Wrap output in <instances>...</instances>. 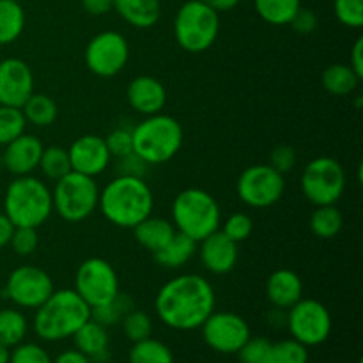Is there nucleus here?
Listing matches in <instances>:
<instances>
[{
  "label": "nucleus",
  "mask_w": 363,
  "mask_h": 363,
  "mask_svg": "<svg viewBox=\"0 0 363 363\" xmlns=\"http://www.w3.org/2000/svg\"><path fill=\"white\" fill-rule=\"evenodd\" d=\"M216 307V294L208 279L183 273L163 284L155 298L160 321L177 332H191L204 325Z\"/></svg>",
  "instance_id": "1"
},
{
  "label": "nucleus",
  "mask_w": 363,
  "mask_h": 363,
  "mask_svg": "<svg viewBox=\"0 0 363 363\" xmlns=\"http://www.w3.org/2000/svg\"><path fill=\"white\" fill-rule=\"evenodd\" d=\"M155 195L144 177L117 176L99 190L98 209L105 220L121 229H133L152 215Z\"/></svg>",
  "instance_id": "2"
},
{
  "label": "nucleus",
  "mask_w": 363,
  "mask_h": 363,
  "mask_svg": "<svg viewBox=\"0 0 363 363\" xmlns=\"http://www.w3.org/2000/svg\"><path fill=\"white\" fill-rule=\"evenodd\" d=\"M91 319V307L74 289L53 291L45 303L35 308L34 332L46 342L71 339Z\"/></svg>",
  "instance_id": "3"
},
{
  "label": "nucleus",
  "mask_w": 363,
  "mask_h": 363,
  "mask_svg": "<svg viewBox=\"0 0 363 363\" xmlns=\"http://www.w3.org/2000/svg\"><path fill=\"white\" fill-rule=\"evenodd\" d=\"M4 213L14 227H39L52 216V190L45 181L30 176H18L4 195Z\"/></svg>",
  "instance_id": "4"
},
{
  "label": "nucleus",
  "mask_w": 363,
  "mask_h": 363,
  "mask_svg": "<svg viewBox=\"0 0 363 363\" xmlns=\"http://www.w3.org/2000/svg\"><path fill=\"white\" fill-rule=\"evenodd\" d=\"M133 152L149 165H162L170 162L183 147L184 133L179 121L160 112L147 116L131 128Z\"/></svg>",
  "instance_id": "5"
},
{
  "label": "nucleus",
  "mask_w": 363,
  "mask_h": 363,
  "mask_svg": "<svg viewBox=\"0 0 363 363\" xmlns=\"http://www.w3.org/2000/svg\"><path fill=\"white\" fill-rule=\"evenodd\" d=\"M170 215V222L177 233L191 238L195 243L218 230L222 223L218 202L202 188H186L179 191L172 201Z\"/></svg>",
  "instance_id": "6"
},
{
  "label": "nucleus",
  "mask_w": 363,
  "mask_h": 363,
  "mask_svg": "<svg viewBox=\"0 0 363 363\" xmlns=\"http://www.w3.org/2000/svg\"><path fill=\"white\" fill-rule=\"evenodd\" d=\"M220 34V14L202 0H188L174 18V38L188 53L211 48Z\"/></svg>",
  "instance_id": "7"
},
{
  "label": "nucleus",
  "mask_w": 363,
  "mask_h": 363,
  "mask_svg": "<svg viewBox=\"0 0 363 363\" xmlns=\"http://www.w3.org/2000/svg\"><path fill=\"white\" fill-rule=\"evenodd\" d=\"M53 211L69 223L87 220L98 209L99 186L96 177L78 172H67L55 181L52 190Z\"/></svg>",
  "instance_id": "8"
},
{
  "label": "nucleus",
  "mask_w": 363,
  "mask_h": 363,
  "mask_svg": "<svg viewBox=\"0 0 363 363\" xmlns=\"http://www.w3.org/2000/svg\"><path fill=\"white\" fill-rule=\"evenodd\" d=\"M300 188L311 204H337L346 190L344 167L332 156H318L305 165L300 177Z\"/></svg>",
  "instance_id": "9"
},
{
  "label": "nucleus",
  "mask_w": 363,
  "mask_h": 363,
  "mask_svg": "<svg viewBox=\"0 0 363 363\" xmlns=\"http://www.w3.org/2000/svg\"><path fill=\"white\" fill-rule=\"evenodd\" d=\"M286 325L294 340L307 347L321 346L332 335V314L325 303L314 298H301L287 308Z\"/></svg>",
  "instance_id": "10"
},
{
  "label": "nucleus",
  "mask_w": 363,
  "mask_h": 363,
  "mask_svg": "<svg viewBox=\"0 0 363 363\" xmlns=\"http://www.w3.org/2000/svg\"><path fill=\"white\" fill-rule=\"evenodd\" d=\"M286 191L284 174L272 165H250L241 172L236 183V194L245 206L266 209L275 206Z\"/></svg>",
  "instance_id": "11"
},
{
  "label": "nucleus",
  "mask_w": 363,
  "mask_h": 363,
  "mask_svg": "<svg viewBox=\"0 0 363 363\" xmlns=\"http://www.w3.org/2000/svg\"><path fill=\"white\" fill-rule=\"evenodd\" d=\"M73 289L89 307H98L119 294V277L106 259L89 257L74 273Z\"/></svg>",
  "instance_id": "12"
},
{
  "label": "nucleus",
  "mask_w": 363,
  "mask_h": 363,
  "mask_svg": "<svg viewBox=\"0 0 363 363\" xmlns=\"http://www.w3.org/2000/svg\"><path fill=\"white\" fill-rule=\"evenodd\" d=\"M85 66L99 78L117 77L130 60L128 39L117 30H103L85 46Z\"/></svg>",
  "instance_id": "13"
},
{
  "label": "nucleus",
  "mask_w": 363,
  "mask_h": 363,
  "mask_svg": "<svg viewBox=\"0 0 363 363\" xmlns=\"http://www.w3.org/2000/svg\"><path fill=\"white\" fill-rule=\"evenodd\" d=\"M55 291L53 280L45 269L38 266H18L9 273L4 287V294L13 301L18 308L35 311L41 303L48 300L50 294Z\"/></svg>",
  "instance_id": "14"
},
{
  "label": "nucleus",
  "mask_w": 363,
  "mask_h": 363,
  "mask_svg": "<svg viewBox=\"0 0 363 363\" xmlns=\"http://www.w3.org/2000/svg\"><path fill=\"white\" fill-rule=\"evenodd\" d=\"M202 339L213 351L222 354H236L252 337L250 325L236 312H216L201 326Z\"/></svg>",
  "instance_id": "15"
},
{
  "label": "nucleus",
  "mask_w": 363,
  "mask_h": 363,
  "mask_svg": "<svg viewBox=\"0 0 363 363\" xmlns=\"http://www.w3.org/2000/svg\"><path fill=\"white\" fill-rule=\"evenodd\" d=\"M34 94V73L25 60L7 57L0 60V105L21 108Z\"/></svg>",
  "instance_id": "16"
},
{
  "label": "nucleus",
  "mask_w": 363,
  "mask_h": 363,
  "mask_svg": "<svg viewBox=\"0 0 363 363\" xmlns=\"http://www.w3.org/2000/svg\"><path fill=\"white\" fill-rule=\"evenodd\" d=\"M67 155H69L71 170L89 177H98L108 169L112 162L105 137L99 135H82L71 144Z\"/></svg>",
  "instance_id": "17"
},
{
  "label": "nucleus",
  "mask_w": 363,
  "mask_h": 363,
  "mask_svg": "<svg viewBox=\"0 0 363 363\" xmlns=\"http://www.w3.org/2000/svg\"><path fill=\"white\" fill-rule=\"evenodd\" d=\"M43 149H45V145L35 135H20L13 142L4 145L2 165L14 177L30 176L39 167Z\"/></svg>",
  "instance_id": "18"
},
{
  "label": "nucleus",
  "mask_w": 363,
  "mask_h": 363,
  "mask_svg": "<svg viewBox=\"0 0 363 363\" xmlns=\"http://www.w3.org/2000/svg\"><path fill=\"white\" fill-rule=\"evenodd\" d=\"M199 257L202 266L213 275H227L233 272L238 264V243L225 236L222 230H215L199 241Z\"/></svg>",
  "instance_id": "19"
},
{
  "label": "nucleus",
  "mask_w": 363,
  "mask_h": 363,
  "mask_svg": "<svg viewBox=\"0 0 363 363\" xmlns=\"http://www.w3.org/2000/svg\"><path fill=\"white\" fill-rule=\"evenodd\" d=\"M126 98L131 108L140 116H155L167 105V89L158 78L151 74H140L130 82Z\"/></svg>",
  "instance_id": "20"
},
{
  "label": "nucleus",
  "mask_w": 363,
  "mask_h": 363,
  "mask_svg": "<svg viewBox=\"0 0 363 363\" xmlns=\"http://www.w3.org/2000/svg\"><path fill=\"white\" fill-rule=\"evenodd\" d=\"M266 298L277 311H287L303 298V282L289 268L275 269L266 280Z\"/></svg>",
  "instance_id": "21"
},
{
  "label": "nucleus",
  "mask_w": 363,
  "mask_h": 363,
  "mask_svg": "<svg viewBox=\"0 0 363 363\" xmlns=\"http://www.w3.org/2000/svg\"><path fill=\"white\" fill-rule=\"evenodd\" d=\"M71 339L74 340L77 350L91 358L92 363H105L110 360L108 328L96 323L94 319L84 323Z\"/></svg>",
  "instance_id": "22"
},
{
  "label": "nucleus",
  "mask_w": 363,
  "mask_h": 363,
  "mask_svg": "<svg viewBox=\"0 0 363 363\" xmlns=\"http://www.w3.org/2000/svg\"><path fill=\"white\" fill-rule=\"evenodd\" d=\"M113 11L135 28H151L162 18L160 0H113Z\"/></svg>",
  "instance_id": "23"
},
{
  "label": "nucleus",
  "mask_w": 363,
  "mask_h": 363,
  "mask_svg": "<svg viewBox=\"0 0 363 363\" xmlns=\"http://www.w3.org/2000/svg\"><path fill=\"white\" fill-rule=\"evenodd\" d=\"M133 234L142 248L155 254L172 240V236L176 234V227L172 225L170 220L151 215L133 227Z\"/></svg>",
  "instance_id": "24"
},
{
  "label": "nucleus",
  "mask_w": 363,
  "mask_h": 363,
  "mask_svg": "<svg viewBox=\"0 0 363 363\" xmlns=\"http://www.w3.org/2000/svg\"><path fill=\"white\" fill-rule=\"evenodd\" d=\"M195 252H197V243L191 238L184 236V234L177 233L172 236V240L162 248V250L155 252L152 257L158 262L162 268L167 269H177L183 268L184 264L194 259Z\"/></svg>",
  "instance_id": "25"
},
{
  "label": "nucleus",
  "mask_w": 363,
  "mask_h": 363,
  "mask_svg": "<svg viewBox=\"0 0 363 363\" xmlns=\"http://www.w3.org/2000/svg\"><path fill=\"white\" fill-rule=\"evenodd\" d=\"M362 78L350 67V64H332L321 74V84L328 94L344 98L357 91Z\"/></svg>",
  "instance_id": "26"
},
{
  "label": "nucleus",
  "mask_w": 363,
  "mask_h": 363,
  "mask_svg": "<svg viewBox=\"0 0 363 363\" xmlns=\"http://www.w3.org/2000/svg\"><path fill=\"white\" fill-rule=\"evenodd\" d=\"M21 112H23L27 124H32V126L38 128L52 126L57 121V116H59L57 103L50 96L41 94V92H34L23 103Z\"/></svg>",
  "instance_id": "27"
},
{
  "label": "nucleus",
  "mask_w": 363,
  "mask_h": 363,
  "mask_svg": "<svg viewBox=\"0 0 363 363\" xmlns=\"http://www.w3.org/2000/svg\"><path fill=\"white\" fill-rule=\"evenodd\" d=\"M25 30V11L20 2L0 0V46L16 41Z\"/></svg>",
  "instance_id": "28"
},
{
  "label": "nucleus",
  "mask_w": 363,
  "mask_h": 363,
  "mask_svg": "<svg viewBox=\"0 0 363 363\" xmlns=\"http://www.w3.org/2000/svg\"><path fill=\"white\" fill-rule=\"evenodd\" d=\"M254 6L261 20L282 27L291 23L296 11L301 7V0H254Z\"/></svg>",
  "instance_id": "29"
},
{
  "label": "nucleus",
  "mask_w": 363,
  "mask_h": 363,
  "mask_svg": "<svg viewBox=\"0 0 363 363\" xmlns=\"http://www.w3.org/2000/svg\"><path fill=\"white\" fill-rule=\"evenodd\" d=\"M344 216L335 204L315 206L311 216V230L319 240H332L342 230Z\"/></svg>",
  "instance_id": "30"
},
{
  "label": "nucleus",
  "mask_w": 363,
  "mask_h": 363,
  "mask_svg": "<svg viewBox=\"0 0 363 363\" xmlns=\"http://www.w3.org/2000/svg\"><path fill=\"white\" fill-rule=\"evenodd\" d=\"M28 321L23 312L18 308H2L0 311V344L14 347L23 342L27 335Z\"/></svg>",
  "instance_id": "31"
},
{
  "label": "nucleus",
  "mask_w": 363,
  "mask_h": 363,
  "mask_svg": "<svg viewBox=\"0 0 363 363\" xmlns=\"http://www.w3.org/2000/svg\"><path fill=\"white\" fill-rule=\"evenodd\" d=\"M130 363H174V354L167 344L162 340L147 337L144 340L133 342L130 354H128Z\"/></svg>",
  "instance_id": "32"
},
{
  "label": "nucleus",
  "mask_w": 363,
  "mask_h": 363,
  "mask_svg": "<svg viewBox=\"0 0 363 363\" xmlns=\"http://www.w3.org/2000/svg\"><path fill=\"white\" fill-rule=\"evenodd\" d=\"M131 308H135L133 300L126 293H121L119 291V294L116 298H112L110 301L98 305V307H92L91 319H94L96 323H99L105 328H110V326L119 325Z\"/></svg>",
  "instance_id": "33"
},
{
  "label": "nucleus",
  "mask_w": 363,
  "mask_h": 363,
  "mask_svg": "<svg viewBox=\"0 0 363 363\" xmlns=\"http://www.w3.org/2000/svg\"><path fill=\"white\" fill-rule=\"evenodd\" d=\"M39 170L43 176L48 181L55 183L67 172H71V163L67 149L60 147V145H50V147L43 149L41 160H39Z\"/></svg>",
  "instance_id": "34"
},
{
  "label": "nucleus",
  "mask_w": 363,
  "mask_h": 363,
  "mask_svg": "<svg viewBox=\"0 0 363 363\" xmlns=\"http://www.w3.org/2000/svg\"><path fill=\"white\" fill-rule=\"evenodd\" d=\"M27 121L21 108L0 105V145H7L25 133Z\"/></svg>",
  "instance_id": "35"
},
{
  "label": "nucleus",
  "mask_w": 363,
  "mask_h": 363,
  "mask_svg": "<svg viewBox=\"0 0 363 363\" xmlns=\"http://www.w3.org/2000/svg\"><path fill=\"white\" fill-rule=\"evenodd\" d=\"M268 363H308V347L294 339L272 342Z\"/></svg>",
  "instance_id": "36"
},
{
  "label": "nucleus",
  "mask_w": 363,
  "mask_h": 363,
  "mask_svg": "<svg viewBox=\"0 0 363 363\" xmlns=\"http://www.w3.org/2000/svg\"><path fill=\"white\" fill-rule=\"evenodd\" d=\"M121 325H123L124 335H126L128 340H131V342H138V340H144L147 339V337H151V318H149L147 312L138 311L137 307L131 308V311L124 315Z\"/></svg>",
  "instance_id": "37"
},
{
  "label": "nucleus",
  "mask_w": 363,
  "mask_h": 363,
  "mask_svg": "<svg viewBox=\"0 0 363 363\" xmlns=\"http://www.w3.org/2000/svg\"><path fill=\"white\" fill-rule=\"evenodd\" d=\"M335 18L347 28H362L363 0H333Z\"/></svg>",
  "instance_id": "38"
},
{
  "label": "nucleus",
  "mask_w": 363,
  "mask_h": 363,
  "mask_svg": "<svg viewBox=\"0 0 363 363\" xmlns=\"http://www.w3.org/2000/svg\"><path fill=\"white\" fill-rule=\"evenodd\" d=\"M220 230L234 243H241L250 238L252 230H254V222L247 213H233L230 216H227Z\"/></svg>",
  "instance_id": "39"
},
{
  "label": "nucleus",
  "mask_w": 363,
  "mask_h": 363,
  "mask_svg": "<svg viewBox=\"0 0 363 363\" xmlns=\"http://www.w3.org/2000/svg\"><path fill=\"white\" fill-rule=\"evenodd\" d=\"M9 245L14 254L20 255V257L32 255L39 247L38 229L35 227H14Z\"/></svg>",
  "instance_id": "40"
},
{
  "label": "nucleus",
  "mask_w": 363,
  "mask_h": 363,
  "mask_svg": "<svg viewBox=\"0 0 363 363\" xmlns=\"http://www.w3.org/2000/svg\"><path fill=\"white\" fill-rule=\"evenodd\" d=\"M269 347L272 342L264 337H250L236 354L240 357V363H268Z\"/></svg>",
  "instance_id": "41"
},
{
  "label": "nucleus",
  "mask_w": 363,
  "mask_h": 363,
  "mask_svg": "<svg viewBox=\"0 0 363 363\" xmlns=\"http://www.w3.org/2000/svg\"><path fill=\"white\" fill-rule=\"evenodd\" d=\"M9 363H53L48 351L38 344H18L11 351Z\"/></svg>",
  "instance_id": "42"
},
{
  "label": "nucleus",
  "mask_w": 363,
  "mask_h": 363,
  "mask_svg": "<svg viewBox=\"0 0 363 363\" xmlns=\"http://www.w3.org/2000/svg\"><path fill=\"white\" fill-rule=\"evenodd\" d=\"M106 147H108L112 158H121L133 151V137L131 128H116L105 137Z\"/></svg>",
  "instance_id": "43"
},
{
  "label": "nucleus",
  "mask_w": 363,
  "mask_h": 363,
  "mask_svg": "<svg viewBox=\"0 0 363 363\" xmlns=\"http://www.w3.org/2000/svg\"><path fill=\"white\" fill-rule=\"evenodd\" d=\"M268 165H272L273 169L279 170L280 174L291 172V170L294 169V165H296V151H294V147H291V145H277L272 151V155H269Z\"/></svg>",
  "instance_id": "44"
},
{
  "label": "nucleus",
  "mask_w": 363,
  "mask_h": 363,
  "mask_svg": "<svg viewBox=\"0 0 363 363\" xmlns=\"http://www.w3.org/2000/svg\"><path fill=\"white\" fill-rule=\"evenodd\" d=\"M119 163H117V172L119 176H131V177H145L149 170V163H145L144 160L138 155H135L133 151L128 152V155L121 156Z\"/></svg>",
  "instance_id": "45"
},
{
  "label": "nucleus",
  "mask_w": 363,
  "mask_h": 363,
  "mask_svg": "<svg viewBox=\"0 0 363 363\" xmlns=\"http://www.w3.org/2000/svg\"><path fill=\"white\" fill-rule=\"evenodd\" d=\"M289 25L298 34H312L318 28V14L312 9H307V7H300Z\"/></svg>",
  "instance_id": "46"
},
{
  "label": "nucleus",
  "mask_w": 363,
  "mask_h": 363,
  "mask_svg": "<svg viewBox=\"0 0 363 363\" xmlns=\"http://www.w3.org/2000/svg\"><path fill=\"white\" fill-rule=\"evenodd\" d=\"M82 7L91 16H103L113 11V0H82Z\"/></svg>",
  "instance_id": "47"
},
{
  "label": "nucleus",
  "mask_w": 363,
  "mask_h": 363,
  "mask_svg": "<svg viewBox=\"0 0 363 363\" xmlns=\"http://www.w3.org/2000/svg\"><path fill=\"white\" fill-rule=\"evenodd\" d=\"M350 67L358 74V77L363 78V38H358L357 41H354L350 57Z\"/></svg>",
  "instance_id": "48"
},
{
  "label": "nucleus",
  "mask_w": 363,
  "mask_h": 363,
  "mask_svg": "<svg viewBox=\"0 0 363 363\" xmlns=\"http://www.w3.org/2000/svg\"><path fill=\"white\" fill-rule=\"evenodd\" d=\"M53 363H92V362L91 358L85 357V354L80 353L78 350H67V351H62V353L53 360Z\"/></svg>",
  "instance_id": "49"
},
{
  "label": "nucleus",
  "mask_w": 363,
  "mask_h": 363,
  "mask_svg": "<svg viewBox=\"0 0 363 363\" xmlns=\"http://www.w3.org/2000/svg\"><path fill=\"white\" fill-rule=\"evenodd\" d=\"M14 225L9 218H7L6 213H0V248L7 247L11 241V236H13Z\"/></svg>",
  "instance_id": "50"
},
{
  "label": "nucleus",
  "mask_w": 363,
  "mask_h": 363,
  "mask_svg": "<svg viewBox=\"0 0 363 363\" xmlns=\"http://www.w3.org/2000/svg\"><path fill=\"white\" fill-rule=\"evenodd\" d=\"M204 4H208L213 11L216 13H227V11H233L234 7L240 6L241 0H202Z\"/></svg>",
  "instance_id": "51"
},
{
  "label": "nucleus",
  "mask_w": 363,
  "mask_h": 363,
  "mask_svg": "<svg viewBox=\"0 0 363 363\" xmlns=\"http://www.w3.org/2000/svg\"><path fill=\"white\" fill-rule=\"evenodd\" d=\"M9 350H11V347L0 344V363H9V357H11Z\"/></svg>",
  "instance_id": "52"
},
{
  "label": "nucleus",
  "mask_w": 363,
  "mask_h": 363,
  "mask_svg": "<svg viewBox=\"0 0 363 363\" xmlns=\"http://www.w3.org/2000/svg\"><path fill=\"white\" fill-rule=\"evenodd\" d=\"M13 2H20L21 4V2H23V0H13Z\"/></svg>",
  "instance_id": "53"
},
{
  "label": "nucleus",
  "mask_w": 363,
  "mask_h": 363,
  "mask_svg": "<svg viewBox=\"0 0 363 363\" xmlns=\"http://www.w3.org/2000/svg\"><path fill=\"white\" fill-rule=\"evenodd\" d=\"M358 363H363V362H362V360H360V362H358Z\"/></svg>",
  "instance_id": "54"
}]
</instances>
